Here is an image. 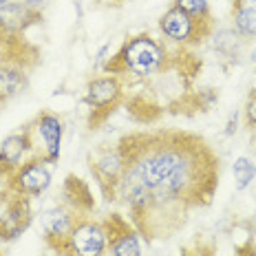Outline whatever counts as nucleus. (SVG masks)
Masks as SVG:
<instances>
[{"mask_svg": "<svg viewBox=\"0 0 256 256\" xmlns=\"http://www.w3.org/2000/svg\"><path fill=\"white\" fill-rule=\"evenodd\" d=\"M117 148L124 159L117 199L146 241L170 238L214 199L221 166L204 137L172 128L137 130Z\"/></svg>", "mask_w": 256, "mask_h": 256, "instance_id": "obj_1", "label": "nucleus"}, {"mask_svg": "<svg viewBox=\"0 0 256 256\" xmlns=\"http://www.w3.org/2000/svg\"><path fill=\"white\" fill-rule=\"evenodd\" d=\"M172 66L168 46L162 40L152 38L150 34H135L122 42L113 58L104 64L106 76H132V78H157Z\"/></svg>", "mask_w": 256, "mask_h": 256, "instance_id": "obj_2", "label": "nucleus"}, {"mask_svg": "<svg viewBox=\"0 0 256 256\" xmlns=\"http://www.w3.org/2000/svg\"><path fill=\"white\" fill-rule=\"evenodd\" d=\"M82 100L90 110L88 126L95 130V128L100 124H104V122L120 108L122 100H124V84H122V78L102 76V78L88 80Z\"/></svg>", "mask_w": 256, "mask_h": 256, "instance_id": "obj_3", "label": "nucleus"}, {"mask_svg": "<svg viewBox=\"0 0 256 256\" xmlns=\"http://www.w3.org/2000/svg\"><path fill=\"white\" fill-rule=\"evenodd\" d=\"M159 31H162V36L166 40L174 42V44H179L184 49V46L204 44L212 36V31H214V24L199 22V20L190 18L188 14H184L181 9L170 4L162 14V18H159Z\"/></svg>", "mask_w": 256, "mask_h": 256, "instance_id": "obj_4", "label": "nucleus"}, {"mask_svg": "<svg viewBox=\"0 0 256 256\" xmlns=\"http://www.w3.org/2000/svg\"><path fill=\"white\" fill-rule=\"evenodd\" d=\"M4 181H7L4 188L9 192H14V194L38 199V196H42L51 188L53 177H51L49 164L38 154V157H31V159H26V162H22Z\"/></svg>", "mask_w": 256, "mask_h": 256, "instance_id": "obj_5", "label": "nucleus"}, {"mask_svg": "<svg viewBox=\"0 0 256 256\" xmlns=\"http://www.w3.org/2000/svg\"><path fill=\"white\" fill-rule=\"evenodd\" d=\"M106 252H108L106 230L102 221H93L90 216L80 218L60 250L64 256H106Z\"/></svg>", "mask_w": 256, "mask_h": 256, "instance_id": "obj_6", "label": "nucleus"}, {"mask_svg": "<svg viewBox=\"0 0 256 256\" xmlns=\"http://www.w3.org/2000/svg\"><path fill=\"white\" fill-rule=\"evenodd\" d=\"M84 216L86 214H82L73 206H68L64 199L53 204L51 208H46V210H42L40 226H42V234H44V243L49 245L53 252H60L71 230L76 228V223Z\"/></svg>", "mask_w": 256, "mask_h": 256, "instance_id": "obj_7", "label": "nucleus"}, {"mask_svg": "<svg viewBox=\"0 0 256 256\" xmlns=\"http://www.w3.org/2000/svg\"><path fill=\"white\" fill-rule=\"evenodd\" d=\"M44 0H9L0 7V40L20 38L31 24L42 22Z\"/></svg>", "mask_w": 256, "mask_h": 256, "instance_id": "obj_8", "label": "nucleus"}, {"mask_svg": "<svg viewBox=\"0 0 256 256\" xmlns=\"http://www.w3.org/2000/svg\"><path fill=\"white\" fill-rule=\"evenodd\" d=\"M90 172H93L98 188L104 194V199L117 201V190H120V179L124 172V159L117 148V144L108 148H102L95 157H90Z\"/></svg>", "mask_w": 256, "mask_h": 256, "instance_id": "obj_9", "label": "nucleus"}, {"mask_svg": "<svg viewBox=\"0 0 256 256\" xmlns=\"http://www.w3.org/2000/svg\"><path fill=\"white\" fill-rule=\"evenodd\" d=\"M31 132V142H42L40 148V157L46 164H58L60 162V152H62V137H64V124L58 115L42 110V113L31 122L29 126Z\"/></svg>", "mask_w": 256, "mask_h": 256, "instance_id": "obj_10", "label": "nucleus"}, {"mask_svg": "<svg viewBox=\"0 0 256 256\" xmlns=\"http://www.w3.org/2000/svg\"><path fill=\"white\" fill-rule=\"evenodd\" d=\"M106 238H108V252L110 256H142L140 232L130 223V218L117 214H108L102 221Z\"/></svg>", "mask_w": 256, "mask_h": 256, "instance_id": "obj_11", "label": "nucleus"}, {"mask_svg": "<svg viewBox=\"0 0 256 256\" xmlns=\"http://www.w3.org/2000/svg\"><path fill=\"white\" fill-rule=\"evenodd\" d=\"M31 223H34L31 199L12 192L9 206L4 208L2 216H0V243H12L18 236H22L31 228Z\"/></svg>", "mask_w": 256, "mask_h": 256, "instance_id": "obj_12", "label": "nucleus"}, {"mask_svg": "<svg viewBox=\"0 0 256 256\" xmlns=\"http://www.w3.org/2000/svg\"><path fill=\"white\" fill-rule=\"evenodd\" d=\"M34 148L31 142V132L24 126V130L20 132H12L0 142V177L7 179L16 168L22 164V157Z\"/></svg>", "mask_w": 256, "mask_h": 256, "instance_id": "obj_13", "label": "nucleus"}, {"mask_svg": "<svg viewBox=\"0 0 256 256\" xmlns=\"http://www.w3.org/2000/svg\"><path fill=\"white\" fill-rule=\"evenodd\" d=\"M62 199L66 201L68 206H73L76 210H80L82 214H90L95 210V199H93V192H90L88 184L82 181L76 174H68L64 179V186H62Z\"/></svg>", "mask_w": 256, "mask_h": 256, "instance_id": "obj_14", "label": "nucleus"}, {"mask_svg": "<svg viewBox=\"0 0 256 256\" xmlns=\"http://www.w3.org/2000/svg\"><path fill=\"white\" fill-rule=\"evenodd\" d=\"M232 22L241 38H256V0H232Z\"/></svg>", "mask_w": 256, "mask_h": 256, "instance_id": "obj_15", "label": "nucleus"}, {"mask_svg": "<svg viewBox=\"0 0 256 256\" xmlns=\"http://www.w3.org/2000/svg\"><path fill=\"white\" fill-rule=\"evenodd\" d=\"M241 44H243V38L234 29H221L214 36V51H218L226 58H230V60H236L238 58Z\"/></svg>", "mask_w": 256, "mask_h": 256, "instance_id": "obj_16", "label": "nucleus"}, {"mask_svg": "<svg viewBox=\"0 0 256 256\" xmlns=\"http://www.w3.org/2000/svg\"><path fill=\"white\" fill-rule=\"evenodd\" d=\"M172 7L181 9L184 14H188L190 18L199 20V22L214 24L212 9H210V0H172Z\"/></svg>", "mask_w": 256, "mask_h": 256, "instance_id": "obj_17", "label": "nucleus"}, {"mask_svg": "<svg viewBox=\"0 0 256 256\" xmlns=\"http://www.w3.org/2000/svg\"><path fill=\"white\" fill-rule=\"evenodd\" d=\"M232 172H234V181H236V190H245L250 188V184L256 177V164L250 157H238L232 164Z\"/></svg>", "mask_w": 256, "mask_h": 256, "instance_id": "obj_18", "label": "nucleus"}, {"mask_svg": "<svg viewBox=\"0 0 256 256\" xmlns=\"http://www.w3.org/2000/svg\"><path fill=\"white\" fill-rule=\"evenodd\" d=\"M243 120H245V126H248L252 132H256V88H254V90H250L248 100H245V106H243Z\"/></svg>", "mask_w": 256, "mask_h": 256, "instance_id": "obj_19", "label": "nucleus"}, {"mask_svg": "<svg viewBox=\"0 0 256 256\" xmlns=\"http://www.w3.org/2000/svg\"><path fill=\"white\" fill-rule=\"evenodd\" d=\"M9 199H12V192H9L7 188H2V190H0V216H2L4 208L9 206Z\"/></svg>", "mask_w": 256, "mask_h": 256, "instance_id": "obj_20", "label": "nucleus"}, {"mask_svg": "<svg viewBox=\"0 0 256 256\" xmlns=\"http://www.w3.org/2000/svg\"><path fill=\"white\" fill-rule=\"evenodd\" d=\"M9 2V0H0V7H2V4H7Z\"/></svg>", "mask_w": 256, "mask_h": 256, "instance_id": "obj_21", "label": "nucleus"}, {"mask_svg": "<svg viewBox=\"0 0 256 256\" xmlns=\"http://www.w3.org/2000/svg\"><path fill=\"white\" fill-rule=\"evenodd\" d=\"M0 256H2V252H0Z\"/></svg>", "mask_w": 256, "mask_h": 256, "instance_id": "obj_22", "label": "nucleus"}]
</instances>
